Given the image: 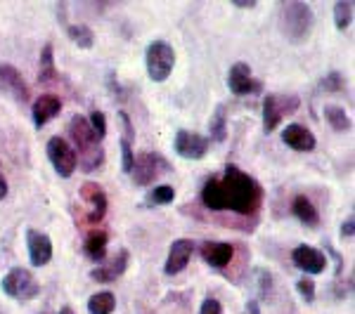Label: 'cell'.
Returning a JSON list of instances; mask_svg holds the SVG:
<instances>
[{"label": "cell", "instance_id": "6da1fadb", "mask_svg": "<svg viewBox=\"0 0 355 314\" xmlns=\"http://www.w3.org/2000/svg\"><path fill=\"white\" fill-rule=\"evenodd\" d=\"M202 201L211 210H232L239 215H251L263 201V190L251 175L234 165H227L220 175L206 180Z\"/></svg>", "mask_w": 355, "mask_h": 314}, {"label": "cell", "instance_id": "7a4b0ae2", "mask_svg": "<svg viewBox=\"0 0 355 314\" xmlns=\"http://www.w3.org/2000/svg\"><path fill=\"white\" fill-rule=\"evenodd\" d=\"M69 135H71L73 145H76V158H81V168L85 173H93L102 165L105 161V154H102V147H100V140L97 135L93 133L90 123L78 113V116L71 118L69 123Z\"/></svg>", "mask_w": 355, "mask_h": 314}, {"label": "cell", "instance_id": "3957f363", "mask_svg": "<svg viewBox=\"0 0 355 314\" xmlns=\"http://www.w3.org/2000/svg\"><path fill=\"white\" fill-rule=\"evenodd\" d=\"M279 26L282 33L291 43H303L313 28V10L301 0H289L282 5V15H279Z\"/></svg>", "mask_w": 355, "mask_h": 314}, {"label": "cell", "instance_id": "277c9868", "mask_svg": "<svg viewBox=\"0 0 355 314\" xmlns=\"http://www.w3.org/2000/svg\"><path fill=\"white\" fill-rule=\"evenodd\" d=\"M3 293L15 300H33L41 293V284H38V279L33 277L31 270L12 267L3 277Z\"/></svg>", "mask_w": 355, "mask_h": 314}, {"label": "cell", "instance_id": "5b68a950", "mask_svg": "<svg viewBox=\"0 0 355 314\" xmlns=\"http://www.w3.org/2000/svg\"><path fill=\"white\" fill-rule=\"evenodd\" d=\"M145 59H147V73H150V78L154 83H164L175 66V53L166 41L150 43V48H147V53H145Z\"/></svg>", "mask_w": 355, "mask_h": 314}, {"label": "cell", "instance_id": "8992f818", "mask_svg": "<svg viewBox=\"0 0 355 314\" xmlns=\"http://www.w3.org/2000/svg\"><path fill=\"white\" fill-rule=\"evenodd\" d=\"M168 170H171V163L166 161L164 156H159V154H154V151H142L135 156L130 175H133V182L137 187H147L157 178L168 173Z\"/></svg>", "mask_w": 355, "mask_h": 314}, {"label": "cell", "instance_id": "52a82bcc", "mask_svg": "<svg viewBox=\"0 0 355 314\" xmlns=\"http://www.w3.org/2000/svg\"><path fill=\"white\" fill-rule=\"evenodd\" d=\"M299 104L301 102L296 95H266V100H263V128H266V133L277 128L287 113L299 109Z\"/></svg>", "mask_w": 355, "mask_h": 314}, {"label": "cell", "instance_id": "ba28073f", "mask_svg": "<svg viewBox=\"0 0 355 314\" xmlns=\"http://www.w3.org/2000/svg\"><path fill=\"white\" fill-rule=\"evenodd\" d=\"M48 158H50V163L55 165L57 175H62V178H71L73 170H76V165H78L76 151H73L71 145H69L67 140H62V137H50Z\"/></svg>", "mask_w": 355, "mask_h": 314}, {"label": "cell", "instance_id": "9c48e42d", "mask_svg": "<svg viewBox=\"0 0 355 314\" xmlns=\"http://www.w3.org/2000/svg\"><path fill=\"white\" fill-rule=\"evenodd\" d=\"M175 154L187 161H199V158L206 156L209 151V140L199 133H190V130H178L175 133Z\"/></svg>", "mask_w": 355, "mask_h": 314}, {"label": "cell", "instance_id": "30bf717a", "mask_svg": "<svg viewBox=\"0 0 355 314\" xmlns=\"http://www.w3.org/2000/svg\"><path fill=\"white\" fill-rule=\"evenodd\" d=\"M227 88L232 90V95H254L261 93L263 83L254 81L251 68L244 62H237V64H232L230 73H227Z\"/></svg>", "mask_w": 355, "mask_h": 314}, {"label": "cell", "instance_id": "8fae6325", "mask_svg": "<svg viewBox=\"0 0 355 314\" xmlns=\"http://www.w3.org/2000/svg\"><path fill=\"white\" fill-rule=\"evenodd\" d=\"M0 93L10 95L19 104H24L28 100V85L12 64H0Z\"/></svg>", "mask_w": 355, "mask_h": 314}, {"label": "cell", "instance_id": "7c38bea8", "mask_svg": "<svg viewBox=\"0 0 355 314\" xmlns=\"http://www.w3.org/2000/svg\"><path fill=\"white\" fill-rule=\"evenodd\" d=\"M26 246H28L31 265L43 267L53 260V241H50L48 234L36 232V230H26Z\"/></svg>", "mask_w": 355, "mask_h": 314}, {"label": "cell", "instance_id": "4fadbf2b", "mask_svg": "<svg viewBox=\"0 0 355 314\" xmlns=\"http://www.w3.org/2000/svg\"><path fill=\"white\" fill-rule=\"evenodd\" d=\"M81 201H85L90 205V213H88V220L90 225H97L102 218H105L107 213V194L102 192L100 185H95V182H85L81 187Z\"/></svg>", "mask_w": 355, "mask_h": 314}, {"label": "cell", "instance_id": "5bb4252c", "mask_svg": "<svg viewBox=\"0 0 355 314\" xmlns=\"http://www.w3.org/2000/svg\"><path fill=\"white\" fill-rule=\"evenodd\" d=\"M291 260L299 270L308 272V274H320L327 267V258H324L322 250L313 248V246H296L294 253H291Z\"/></svg>", "mask_w": 355, "mask_h": 314}, {"label": "cell", "instance_id": "9a60e30c", "mask_svg": "<svg viewBox=\"0 0 355 314\" xmlns=\"http://www.w3.org/2000/svg\"><path fill=\"white\" fill-rule=\"evenodd\" d=\"M192 253H194V241H190V239H175V241L171 243L168 260H166L164 272L171 274V277L182 272L187 267V262H190Z\"/></svg>", "mask_w": 355, "mask_h": 314}, {"label": "cell", "instance_id": "2e32d148", "mask_svg": "<svg viewBox=\"0 0 355 314\" xmlns=\"http://www.w3.org/2000/svg\"><path fill=\"white\" fill-rule=\"evenodd\" d=\"M128 260H130L128 250L121 248L110 262H107V265L95 267V270L90 272V279H95V281H100V284H112V281H116V279L125 272V267H128Z\"/></svg>", "mask_w": 355, "mask_h": 314}, {"label": "cell", "instance_id": "e0dca14e", "mask_svg": "<svg viewBox=\"0 0 355 314\" xmlns=\"http://www.w3.org/2000/svg\"><path fill=\"white\" fill-rule=\"evenodd\" d=\"M282 142L296 151H313L315 145H318V140H315V135L311 133V130L303 128V125H299V123H291L284 128Z\"/></svg>", "mask_w": 355, "mask_h": 314}, {"label": "cell", "instance_id": "ac0fdd59", "mask_svg": "<svg viewBox=\"0 0 355 314\" xmlns=\"http://www.w3.org/2000/svg\"><path fill=\"white\" fill-rule=\"evenodd\" d=\"M62 111V100L57 95H41L33 102V125L43 128L45 123H50L57 113Z\"/></svg>", "mask_w": 355, "mask_h": 314}, {"label": "cell", "instance_id": "d6986e66", "mask_svg": "<svg viewBox=\"0 0 355 314\" xmlns=\"http://www.w3.org/2000/svg\"><path fill=\"white\" fill-rule=\"evenodd\" d=\"M232 253H234L232 246L225 241H206L202 246V258L209 262L211 267H218V270H223V267L232 260Z\"/></svg>", "mask_w": 355, "mask_h": 314}, {"label": "cell", "instance_id": "ffe728a7", "mask_svg": "<svg viewBox=\"0 0 355 314\" xmlns=\"http://www.w3.org/2000/svg\"><path fill=\"white\" fill-rule=\"evenodd\" d=\"M107 241H110L107 232L93 230L88 234V239H85V255H88L90 260H95V262H102V260H105V255H107Z\"/></svg>", "mask_w": 355, "mask_h": 314}, {"label": "cell", "instance_id": "44dd1931", "mask_svg": "<svg viewBox=\"0 0 355 314\" xmlns=\"http://www.w3.org/2000/svg\"><path fill=\"white\" fill-rule=\"evenodd\" d=\"M291 210H294L296 218H299L301 222H306V225H311V227H315L320 222L318 208H315L308 196H296L294 203H291Z\"/></svg>", "mask_w": 355, "mask_h": 314}, {"label": "cell", "instance_id": "7402d4cb", "mask_svg": "<svg viewBox=\"0 0 355 314\" xmlns=\"http://www.w3.org/2000/svg\"><path fill=\"white\" fill-rule=\"evenodd\" d=\"M116 310V298L112 290H100L88 300V312L90 314H112Z\"/></svg>", "mask_w": 355, "mask_h": 314}, {"label": "cell", "instance_id": "603a6c76", "mask_svg": "<svg viewBox=\"0 0 355 314\" xmlns=\"http://www.w3.org/2000/svg\"><path fill=\"white\" fill-rule=\"evenodd\" d=\"M324 118H327V123L331 125V128L336 130V133H346V130H351V118H348L346 109H341V107H324Z\"/></svg>", "mask_w": 355, "mask_h": 314}, {"label": "cell", "instance_id": "cb8c5ba5", "mask_svg": "<svg viewBox=\"0 0 355 314\" xmlns=\"http://www.w3.org/2000/svg\"><path fill=\"white\" fill-rule=\"evenodd\" d=\"M69 38H71V43L76 45V48H81V50H90L95 45V33L90 31L85 24H73V26H69Z\"/></svg>", "mask_w": 355, "mask_h": 314}, {"label": "cell", "instance_id": "d4e9b609", "mask_svg": "<svg viewBox=\"0 0 355 314\" xmlns=\"http://www.w3.org/2000/svg\"><path fill=\"white\" fill-rule=\"evenodd\" d=\"M41 81L43 83H55L57 81V68H55V57H53V45H45L41 53Z\"/></svg>", "mask_w": 355, "mask_h": 314}, {"label": "cell", "instance_id": "484cf974", "mask_svg": "<svg viewBox=\"0 0 355 314\" xmlns=\"http://www.w3.org/2000/svg\"><path fill=\"white\" fill-rule=\"evenodd\" d=\"M211 140L214 142H223L227 137V113H225V107H218L214 113V118H211Z\"/></svg>", "mask_w": 355, "mask_h": 314}, {"label": "cell", "instance_id": "4316f807", "mask_svg": "<svg viewBox=\"0 0 355 314\" xmlns=\"http://www.w3.org/2000/svg\"><path fill=\"white\" fill-rule=\"evenodd\" d=\"M351 19H353V5L341 0V3L334 5V24L339 31H346L351 26Z\"/></svg>", "mask_w": 355, "mask_h": 314}, {"label": "cell", "instance_id": "83f0119b", "mask_svg": "<svg viewBox=\"0 0 355 314\" xmlns=\"http://www.w3.org/2000/svg\"><path fill=\"white\" fill-rule=\"evenodd\" d=\"M175 198V190L168 185H159L154 187V190L150 192V201L157 203V205H164V203H171Z\"/></svg>", "mask_w": 355, "mask_h": 314}, {"label": "cell", "instance_id": "f1b7e54d", "mask_svg": "<svg viewBox=\"0 0 355 314\" xmlns=\"http://www.w3.org/2000/svg\"><path fill=\"white\" fill-rule=\"evenodd\" d=\"M90 128H93V133L97 135V140H105V135H107V118H105V113L102 111H93L90 113Z\"/></svg>", "mask_w": 355, "mask_h": 314}, {"label": "cell", "instance_id": "f546056e", "mask_svg": "<svg viewBox=\"0 0 355 314\" xmlns=\"http://www.w3.org/2000/svg\"><path fill=\"white\" fill-rule=\"evenodd\" d=\"M133 140H128V137H123L121 140V154H123V173L130 175V170H133V161H135V154H133V145H130Z\"/></svg>", "mask_w": 355, "mask_h": 314}, {"label": "cell", "instance_id": "4dcf8cb0", "mask_svg": "<svg viewBox=\"0 0 355 314\" xmlns=\"http://www.w3.org/2000/svg\"><path fill=\"white\" fill-rule=\"evenodd\" d=\"M296 288H299V293L303 295V300H308V302L315 300V284L311 279H301V281L296 284Z\"/></svg>", "mask_w": 355, "mask_h": 314}, {"label": "cell", "instance_id": "1f68e13d", "mask_svg": "<svg viewBox=\"0 0 355 314\" xmlns=\"http://www.w3.org/2000/svg\"><path fill=\"white\" fill-rule=\"evenodd\" d=\"M220 302L216 300V298H206L202 302V310H199V314H220Z\"/></svg>", "mask_w": 355, "mask_h": 314}, {"label": "cell", "instance_id": "d6a6232c", "mask_svg": "<svg viewBox=\"0 0 355 314\" xmlns=\"http://www.w3.org/2000/svg\"><path fill=\"white\" fill-rule=\"evenodd\" d=\"M341 73H329V76L327 78H324V81H322V88L324 90H329V93H331V90H341Z\"/></svg>", "mask_w": 355, "mask_h": 314}, {"label": "cell", "instance_id": "836d02e7", "mask_svg": "<svg viewBox=\"0 0 355 314\" xmlns=\"http://www.w3.org/2000/svg\"><path fill=\"white\" fill-rule=\"evenodd\" d=\"M353 227H355V220H353V218H348L346 222H343V230H341L343 237L351 239V237H353Z\"/></svg>", "mask_w": 355, "mask_h": 314}, {"label": "cell", "instance_id": "e575fe53", "mask_svg": "<svg viewBox=\"0 0 355 314\" xmlns=\"http://www.w3.org/2000/svg\"><path fill=\"white\" fill-rule=\"evenodd\" d=\"M5 196H8V182H5V178L0 175V201H3Z\"/></svg>", "mask_w": 355, "mask_h": 314}, {"label": "cell", "instance_id": "d590c367", "mask_svg": "<svg viewBox=\"0 0 355 314\" xmlns=\"http://www.w3.org/2000/svg\"><path fill=\"white\" fill-rule=\"evenodd\" d=\"M246 314H261L259 312V302H249V305H246Z\"/></svg>", "mask_w": 355, "mask_h": 314}, {"label": "cell", "instance_id": "8d00e7d4", "mask_svg": "<svg viewBox=\"0 0 355 314\" xmlns=\"http://www.w3.org/2000/svg\"><path fill=\"white\" fill-rule=\"evenodd\" d=\"M234 5H239V8H254V0H251V3H234Z\"/></svg>", "mask_w": 355, "mask_h": 314}, {"label": "cell", "instance_id": "74e56055", "mask_svg": "<svg viewBox=\"0 0 355 314\" xmlns=\"http://www.w3.org/2000/svg\"><path fill=\"white\" fill-rule=\"evenodd\" d=\"M60 314H73V312H71V310H62Z\"/></svg>", "mask_w": 355, "mask_h": 314}, {"label": "cell", "instance_id": "f35d334b", "mask_svg": "<svg viewBox=\"0 0 355 314\" xmlns=\"http://www.w3.org/2000/svg\"><path fill=\"white\" fill-rule=\"evenodd\" d=\"M0 314H3V312H0Z\"/></svg>", "mask_w": 355, "mask_h": 314}]
</instances>
